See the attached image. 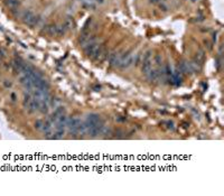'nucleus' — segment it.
<instances>
[{"label": "nucleus", "instance_id": "obj_1", "mask_svg": "<svg viewBox=\"0 0 224 196\" xmlns=\"http://www.w3.org/2000/svg\"><path fill=\"white\" fill-rule=\"evenodd\" d=\"M151 62H152V53L151 50H147L146 53H144V57H142V67H141V71H142V73L144 74V75H147V74L151 71Z\"/></svg>", "mask_w": 224, "mask_h": 196}, {"label": "nucleus", "instance_id": "obj_2", "mask_svg": "<svg viewBox=\"0 0 224 196\" xmlns=\"http://www.w3.org/2000/svg\"><path fill=\"white\" fill-rule=\"evenodd\" d=\"M82 124V121L77 118H69L66 127L69 128L70 131L73 133H80V128Z\"/></svg>", "mask_w": 224, "mask_h": 196}, {"label": "nucleus", "instance_id": "obj_3", "mask_svg": "<svg viewBox=\"0 0 224 196\" xmlns=\"http://www.w3.org/2000/svg\"><path fill=\"white\" fill-rule=\"evenodd\" d=\"M133 56H135V54H133L131 50L125 53V54L122 55L121 63H120L119 67H121V69H127V67H129V66L132 65L133 64Z\"/></svg>", "mask_w": 224, "mask_h": 196}, {"label": "nucleus", "instance_id": "obj_4", "mask_svg": "<svg viewBox=\"0 0 224 196\" xmlns=\"http://www.w3.org/2000/svg\"><path fill=\"white\" fill-rule=\"evenodd\" d=\"M23 19L25 21V24L29 25V26H35L37 25L39 21V17L35 16L31 11H25L23 14Z\"/></svg>", "mask_w": 224, "mask_h": 196}, {"label": "nucleus", "instance_id": "obj_5", "mask_svg": "<svg viewBox=\"0 0 224 196\" xmlns=\"http://www.w3.org/2000/svg\"><path fill=\"white\" fill-rule=\"evenodd\" d=\"M24 64H25V63H24L20 58H16V59L12 61V67H14V71H15L16 73H20V72H21Z\"/></svg>", "mask_w": 224, "mask_h": 196}, {"label": "nucleus", "instance_id": "obj_6", "mask_svg": "<svg viewBox=\"0 0 224 196\" xmlns=\"http://www.w3.org/2000/svg\"><path fill=\"white\" fill-rule=\"evenodd\" d=\"M178 69L184 74H188V73H192V69H190V62H182L178 66Z\"/></svg>", "mask_w": 224, "mask_h": 196}, {"label": "nucleus", "instance_id": "obj_7", "mask_svg": "<svg viewBox=\"0 0 224 196\" xmlns=\"http://www.w3.org/2000/svg\"><path fill=\"white\" fill-rule=\"evenodd\" d=\"M147 79H148L149 81L150 82H155V81H157L158 79H159V73H158V71H156V69H151V71L149 72L147 75Z\"/></svg>", "mask_w": 224, "mask_h": 196}, {"label": "nucleus", "instance_id": "obj_8", "mask_svg": "<svg viewBox=\"0 0 224 196\" xmlns=\"http://www.w3.org/2000/svg\"><path fill=\"white\" fill-rule=\"evenodd\" d=\"M190 69H192V73H198L201 71V64L197 63L195 61H192L190 62Z\"/></svg>", "mask_w": 224, "mask_h": 196}, {"label": "nucleus", "instance_id": "obj_9", "mask_svg": "<svg viewBox=\"0 0 224 196\" xmlns=\"http://www.w3.org/2000/svg\"><path fill=\"white\" fill-rule=\"evenodd\" d=\"M5 4L9 8H16L19 5V0H5Z\"/></svg>", "mask_w": 224, "mask_h": 196}, {"label": "nucleus", "instance_id": "obj_10", "mask_svg": "<svg viewBox=\"0 0 224 196\" xmlns=\"http://www.w3.org/2000/svg\"><path fill=\"white\" fill-rule=\"evenodd\" d=\"M204 57H205L204 52H203V50H200L197 54H196V56H195V59H194V61L197 62V63H200V64H201L202 62L204 61Z\"/></svg>", "mask_w": 224, "mask_h": 196}, {"label": "nucleus", "instance_id": "obj_11", "mask_svg": "<svg viewBox=\"0 0 224 196\" xmlns=\"http://www.w3.org/2000/svg\"><path fill=\"white\" fill-rule=\"evenodd\" d=\"M64 25H65V27L67 28V29H71V28H73V26H74L73 18H71V17H67V18L65 19V21H64Z\"/></svg>", "mask_w": 224, "mask_h": 196}, {"label": "nucleus", "instance_id": "obj_12", "mask_svg": "<svg viewBox=\"0 0 224 196\" xmlns=\"http://www.w3.org/2000/svg\"><path fill=\"white\" fill-rule=\"evenodd\" d=\"M155 62H156V64L158 66H161V63H163V57H161V55L159 54H157L155 56Z\"/></svg>", "mask_w": 224, "mask_h": 196}, {"label": "nucleus", "instance_id": "obj_13", "mask_svg": "<svg viewBox=\"0 0 224 196\" xmlns=\"http://www.w3.org/2000/svg\"><path fill=\"white\" fill-rule=\"evenodd\" d=\"M43 124H44V122H43V121H41V120H37V121L35 122V128H36V129H42Z\"/></svg>", "mask_w": 224, "mask_h": 196}, {"label": "nucleus", "instance_id": "obj_14", "mask_svg": "<svg viewBox=\"0 0 224 196\" xmlns=\"http://www.w3.org/2000/svg\"><path fill=\"white\" fill-rule=\"evenodd\" d=\"M167 124H168V128H169V129H174V123L171 122V121H168Z\"/></svg>", "mask_w": 224, "mask_h": 196}, {"label": "nucleus", "instance_id": "obj_15", "mask_svg": "<svg viewBox=\"0 0 224 196\" xmlns=\"http://www.w3.org/2000/svg\"><path fill=\"white\" fill-rule=\"evenodd\" d=\"M5 85H6L7 88H10V86H11V83H10V82H8V81H6V82H5Z\"/></svg>", "mask_w": 224, "mask_h": 196}, {"label": "nucleus", "instance_id": "obj_16", "mask_svg": "<svg viewBox=\"0 0 224 196\" xmlns=\"http://www.w3.org/2000/svg\"><path fill=\"white\" fill-rule=\"evenodd\" d=\"M160 8H161L163 10H167V7H166L165 5H160Z\"/></svg>", "mask_w": 224, "mask_h": 196}, {"label": "nucleus", "instance_id": "obj_17", "mask_svg": "<svg viewBox=\"0 0 224 196\" xmlns=\"http://www.w3.org/2000/svg\"><path fill=\"white\" fill-rule=\"evenodd\" d=\"M11 99H12V101L16 100V94H14V93H12V94H11Z\"/></svg>", "mask_w": 224, "mask_h": 196}, {"label": "nucleus", "instance_id": "obj_18", "mask_svg": "<svg viewBox=\"0 0 224 196\" xmlns=\"http://www.w3.org/2000/svg\"><path fill=\"white\" fill-rule=\"evenodd\" d=\"M159 0H150V2H152V4H157Z\"/></svg>", "mask_w": 224, "mask_h": 196}, {"label": "nucleus", "instance_id": "obj_19", "mask_svg": "<svg viewBox=\"0 0 224 196\" xmlns=\"http://www.w3.org/2000/svg\"><path fill=\"white\" fill-rule=\"evenodd\" d=\"M94 88H95V91H99L101 88H100V85H99V86H94Z\"/></svg>", "mask_w": 224, "mask_h": 196}, {"label": "nucleus", "instance_id": "obj_20", "mask_svg": "<svg viewBox=\"0 0 224 196\" xmlns=\"http://www.w3.org/2000/svg\"><path fill=\"white\" fill-rule=\"evenodd\" d=\"M192 1H196V0H192Z\"/></svg>", "mask_w": 224, "mask_h": 196}]
</instances>
